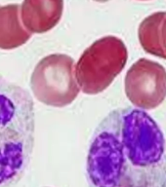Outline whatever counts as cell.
I'll list each match as a JSON object with an SVG mask.
<instances>
[{"label":"cell","instance_id":"cell-6","mask_svg":"<svg viewBox=\"0 0 166 187\" xmlns=\"http://www.w3.org/2000/svg\"><path fill=\"white\" fill-rule=\"evenodd\" d=\"M64 11L63 0H24L21 19L30 33H44L59 23Z\"/></svg>","mask_w":166,"mask_h":187},{"label":"cell","instance_id":"cell-8","mask_svg":"<svg viewBox=\"0 0 166 187\" xmlns=\"http://www.w3.org/2000/svg\"><path fill=\"white\" fill-rule=\"evenodd\" d=\"M138 36L147 53L166 60V12L154 13L144 20Z\"/></svg>","mask_w":166,"mask_h":187},{"label":"cell","instance_id":"cell-7","mask_svg":"<svg viewBox=\"0 0 166 187\" xmlns=\"http://www.w3.org/2000/svg\"><path fill=\"white\" fill-rule=\"evenodd\" d=\"M20 11L18 4L0 7V49H16L32 37V33L22 24Z\"/></svg>","mask_w":166,"mask_h":187},{"label":"cell","instance_id":"cell-1","mask_svg":"<svg viewBox=\"0 0 166 187\" xmlns=\"http://www.w3.org/2000/svg\"><path fill=\"white\" fill-rule=\"evenodd\" d=\"M89 187H166V140L146 111L117 108L91 138L86 160Z\"/></svg>","mask_w":166,"mask_h":187},{"label":"cell","instance_id":"cell-2","mask_svg":"<svg viewBox=\"0 0 166 187\" xmlns=\"http://www.w3.org/2000/svg\"><path fill=\"white\" fill-rule=\"evenodd\" d=\"M35 111L28 90L0 74V187H10L32 160Z\"/></svg>","mask_w":166,"mask_h":187},{"label":"cell","instance_id":"cell-3","mask_svg":"<svg viewBox=\"0 0 166 187\" xmlns=\"http://www.w3.org/2000/svg\"><path fill=\"white\" fill-rule=\"evenodd\" d=\"M127 60V48L120 38L98 39L83 52L75 66L79 89L87 95L104 92L122 71Z\"/></svg>","mask_w":166,"mask_h":187},{"label":"cell","instance_id":"cell-4","mask_svg":"<svg viewBox=\"0 0 166 187\" xmlns=\"http://www.w3.org/2000/svg\"><path fill=\"white\" fill-rule=\"evenodd\" d=\"M30 87L34 97L46 105L64 107L71 104L80 92L74 60L64 54L46 56L34 67Z\"/></svg>","mask_w":166,"mask_h":187},{"label":"cell","instance_id":"cell-5","mask_svg":"<svg viewBox=\"0 0 166 187\" xmlns=\"http://www.w3.org/2000/svg\"><path fill=\"white\" fill-rule=\"evenodd\" d=\"M124 86L126 97L135 107L154 109L166 98V69L154 60L140 59L128 69Z\"/></svg>","mask_w":166,"mask_h":187}]
</instances>
